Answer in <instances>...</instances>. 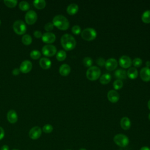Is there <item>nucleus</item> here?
Here are the masks:
<instances>
[{
    "mask_svg": "<svg viewBox=\"0 0 150 150\" xmlns=\"http://www.w3.org/2000/svg\"><path fill=\"white\" fill-rule=\"evenodd\" d=\"M70 72V67L67 64H63L59 68V73L62 76H67Z\"/></svg>",
    "mask_w": 150,
    "mask_h": 150,
    "instance_id": "nucleus-19",
    "label": "nucleus"
},
{
    "mask_svg": "<svg viewBox=\"0 0 150 150\" xmlns=\"http://www.w3.org/2000/svg\"><path fill=\"white\" fill-rule=\"evenodd\" d=\"M30 56L31 58L33 59H38L40 57L41 53L38 50H33L31 51L30 53Z\"/></svg>",
    "mask_w": 150,
    "mask_h": 150,
    "instance_id": "nucleus-30",
    "label": "nucleus"
},
{
    "mask_svg": "<svg viewBox=\"0 0 150 150\" xmlns=\"http://www.w3.org/2000/svg\"><path fill=\"white\" fill-rule=\"evenodd\" d=\"M7 119L10 123H15L18 121V115L16 111L13 110H10L7 113Z\"/></svg>",
    "mask_w": 150,
    "mask_h": 150,
    "instance_id": "nucleus-16",
    "label": "nucleus"
},
{
    "mask_svg": "<svg viewBox=\"0 0 150 150\" xmlns=\"http://www.w3.org/2000/svg\"><path fill=\"white\" fill-rule=\"evenodd\" d=\"M66 150H71V149H66Z\"/></svg>",
    "mask_w": 150,
    "mask_h": 150,
    "instance_id": "nucleus-49",
    "label": "nucleus"
},
{
    "mask_svg": "<svg viewBox=\"0 0 150 150\" xmlns=\"http://www.w3.org/2000/svg\"><path fill=\"white\" fill-rule=\"evenodd\" d=\"M42 134V129L38 127L35 126L32 128L29 132V136L32 139H38Z\"/></svg>",
    "mask_w": 150,
    "mask_h": 150,
    "instance_id": "nucleus-9",
    "label": "nucleus"
},
{
    "mask_svg": "<svg viewBox=\"0 0 150 150\" xmlns=\"http://www.w3.org/2000/svg\"><path fill=\"white\" fill-rule=\"evenodd\" d=\"M33 35H34V36L36 37V38H40V37H42V32L40 31V30H35V32H34V33H33Z\"/></svg>",
    "mask_w": 150,
    "mask_h": 150,
    "instance_id": "nucleus-38",
    "label": "nucleus"
},
{
    "mask_svg": "<svg viewBox=\"0 0 150 150\" xmlns=\"http://www.w3.org/2000/svg\"><path fill=\"white\" fill-rule=\"evenodd\" d=\"M71 31L73 33L76 35H78L81 33V28L79 25H74L71 28Z\"/></svg>",
    "mask_w": 150,
    "mask_h": 150,
    "instance_id": "nucleus-35",
    "label": "nucleus"
},
{
    "mask_svg": "<svg viewBox=\"0 0 150 150\" xmlns=\"http://www.w3.org/2000/svg\"><path fill=\"white\" fill-rule=\"evenodd\" d=\"M32 68V64L30 60H25L23 61L19 67V70L21 71L24 73L29 72Z\"/></svg>",
    "mask_w": 150,
    "mask_h": 150,
    "instance_id": "nucleus-11",
    "label": "nucleus"
},
{
    "mask_svg": "<svg viewBox=\"0 0 150 150\" xmlns=\"http://www.w3.org/2000/svg\"><path fill=\"white\" fill-rule=\"evenodd\" d=\"M13 29L16 33L22 35L26 30V26L22 20H16L13 23Z\"/></svg>",
    "mask_w": 150,
    "mask_h": 150,
    "instance_id": "nucleus-6",
    "label": "nucleus"
},
{
    "mask_svg": "<svg viewBox=\"0 0 150 150\" xmlns=\"http://www.w3.org/2000/svg\"><path fill=\"white\" fill-rule=\"evenodd\" d=\"M111 76L109 73H104L100 78V81L103 84H107L111 81Z\"/></svg>",
    "mask_w": 150,
    "mask_h": 150,
    "instance_id": "nucleus-23",
    "label": "nucleus"
},
{
    "mask_svg": "<svg viewBox=\"0 0 150 150\" xmlns=\"http://www.w3.org/2000/svg\"><path fill=\"white\" fill-rule=\"evenodd\" d=\"M32 37L28 34L24 35L22 38V43L26 45H30L32 43Z\"/></svg>",
    "mask_w": 150,
    "mask_h": 150,
    "instance_id": "nucleus-26",
    "label": "nucleus"
},
{
    "mask_svg": "<svg viewBox=\"0 0 150 150\" xmlns=\"http://www.w3.org/2000/svg\"><path fill=\"white\" fill-rule=\"evenodd\" d=\"M146 66L147 67H149L150 66V61H146Z\"/></svg>",
    "mask_w": 150,
    "mask_h": 150,
    "instance_id": "nucleus-43",
    "label": "nucleus"
},
{
    "mask_svg": "<svg viewBox=\"0 0 150 150\" xmlns=\"http://www.w3.org/2000/svg\"><path fill=\"white\" fill-rule=\"evenodd\" d=\"M127 72L125 70L123 69H119L117 70L115 73H114V76L119 80H122V79H125L127 78Z\"/></svg>",
    "mask_w": 150,
    "mask_h": 150,
    "instance_id": "nucleus-20",
    "label": "nucleus"
},
{
    "mask_svg": "<svg viewBox=\"0 0 150 150\" xmlns=\"http://www.w3.org/2000/svg\"><path fill=\"white\" fill-rule=\"evenodd\" d=\"M4 135H5V131L4 129L1 127H0V140L3 139V138L4 137Z\"/></svg>",
    "mask_w": 150,
    "mask_h": 150,
    "instance_id": "nucleus-39",
    "label": "nucleus"
},
{
    "mask_svg": "<svg viewBox=\"0 0 150 150\" xmlns=\"http://www.w3.org/2000/svg\"><path fill=\"white\" fill-rule=\"evenodd\" d=\"M142 63V60L139 57H136L132 60V64L135 67H139Z\"/></svg>",
    "mask_w": 150,
    "mask_h": 150,
    "instance_id": "nucleus-34",
    "label": "nucleus"
},
{
    "mask_svg": "<svg viewBox=\"0 0 150 150\" xmlns=\"http://www.w3.org/2000/svg\"><path fill=\"white\" fill-rule=\"evenodd\" d=\"M128 77L131 79H134L138 76V70L135 67H130L127 73Z\"/></svg>",
    "mask_w": 150,
    "mask_h": 150,
    "instance_id": "nucleus-22",
    "label": "nucleus"
},
{
    "mask_svg": "<svg viewBox=\"0 0 150 150\" xmlns=\"http://www.w3.org/2000/svg\"><path fill=\"white\" fill-rule=\"evenodd\" d=\"M51 61L47 57H42L39 60V64L40 67L44 69H47L51 66Z\"/></svg>",
    "mask_w": 150,
    "mask_h": 150,
    "instance_id": "nucleus-18",
    "label": "nucleus"
},
{
    "mask_svg": "<svg viewBox=\"0 0 150 150\" xmlns=\"http://www.w3.org/2000/svg\"><path fill=\"white\" fill-rule=\"evenodd\" d=\"M19 7L22 11H27L30 8L29 4L25 1H22L19 4Z\"/></svg>",
    "mask_w": 150,
    "mask_h": 150,
    "instance_id": "nucleus-28",
    "label": "nucleus"
},
{
    "mask_svg": "<svg viewBox=\"0 0 150 150\" xmlns=\"http://www.w3.org/2000/svg\"><path fill=\"white\" fill-rule=\"evenodd\" d=\"M122 86H123V82L121 80L117 79L113 83V87L116 90H119L121 88Z\"/></svg>",
    "mask_w": 150,
    "mask_h": 150,
    "instance_id": "nucleus-31",
    "label": "nucleus"
},
{
    "mask_svg": "<svg viewBox=\"0 0 150 150\" xmlns=\"http://www.w3.org/2000/svg\"><path fill=\"white\" fill-rule=\"evenodd\" d=\"M4 2L7 6L13 8L16 6L18 1L16 0H4Z\"/></svg>",
    "mask_w": 150,
    "mask_h": 150,
    "instance_id": "nucleus-32",
    "label": "nucleus"
},
{
    "mask_svg": "<svg viewBox=\"0 0 150 150\" xmlns=\"http://www.w3.org/2000/svg\"><path fill=\"white\" fill-rule=\"evenodd\" d=\"M114 142L120 147H125L129 144V139L124 134H118L114 137Z\"/></svg>",
    "mask_w": 150,
    "mask_h": 150,
    "instance_id": "nucleus-4",
    "label": "nucleus"
},
{
    "mask_svg": "<svg viewBox=\"0 0 150 150\" xmlns=\"http://www.w3.org/2000/svg\"><path fill=\"white\" fill-rule=\"evenodd\" d=\"M81 36L84 40L90 41L94 39L97 36V32L92 28H87L82 30Z\"/></svg>",
    "mask_w": 150,
    "mask_h": 150,
    "instance_id": "nucleus-5",
    "label": "nucleus"
},
{
    "mask_svg": "<svg viewBox=\"0 0 150 150\" xmlns=\"http://www.w3.org/2000/svg\"><path fill=\"white\" fill-rule=\"evenodd\" d=\"M119 64L123 68H128L131 66L132 60L129 56L123 55L119 59Z\"/></svg>",
    "mask_w": 150,
    "mask_h": 150,
    "instance_id": "nucleus-10",
    "label": "nucleus"
},
{
    "mask_svg": "<svg viewBox=\"0 0 150 150\" xmlns=\"http://www.w3.org/2000/svg\"><path fill=\"white\" fill-rule=\"evenodd\" d=\"M0 150H9V147L7 145H4L1 146Z\"/></svg>",
    "mask_w": 150,
    "mask_h": 150,
    "instance_id": "nucleus-41",
    "label": "nucleus"
},
{
    "mask_svg": "<svg viewBox=\"0 0 150 150\" xmlns=\"http://www.w3.org/2000/svg\"><path fill=\"white\" fill-rule=\"evenodd\" d=\"M120 125L123 129L128 130L130 128L131 125V121L127 117H124L120 121Z\"/></svg>",
    "mask_w": 150,
    "mask_h": 150,
    "instance_id": "nucleus-17",
    "label": "nucleus"
},
{
    "mask_svg": "<svg viewBox=\"0 0 150 150\" xmlns=\"http://www.w3.org/2000/svg\"><path fill=\"white\" fill-rule=\"evenodd\" d=\"M42 53L46 56H52L56 54L57 49L56 47L53 45H46L42 49Z\"/></svg>",
    "mask_w": 150,
    "mask_h": 150,
    "instance_id": "nucleus-7",
    "label": "nucleus"
},
{
    "mask_svg": "<svg viewBox=\"0 0 150 150\" xmlns=\"http://www.w3.org/2000/svg\"><path fill=\"white\" fill-rule=\"evenodd\" d=\"M79 9L78 5L75 3L70 4L67 7V12L70 15H74Z\"/></svg>",
    "mask_w": 150,
    "mask_h": 150,
    "instance_id": "nucleus-21",
    "label": "nucleus"
},
{
    "mask_svg": "<svg viewBox=\"0 0 150 150\" xmlns=\"http://www.w3.org/2000/svg\"><path fill=\"white\" fill-rule=\"evenodd\" d=\"M140 150H150V148L148 147V146H142Z\"/></svg>",
    "mask_w": 150,
    "mask_h": 150,
    "instance_id": "nucleus-42",
    "label": "nucleus"
},
{
    "mask_svg": "<svg viewBox=\"0 0 150 150\" xmlns=\"http://www.w3.org/2000/svg\"><path fill=\"white\" fill-rule=\"evenodd\" d=\"M101 74V70L97 66H91L86 71V77L90 80H96L99 78Z\"/></svg>",
    "mask_w": 150,
    "mask_h": 150,
    "instance_id": "nucleus-3",
    "label": "nucleus"
},
{
    "mask_svg": "<svg viewBox=\"0 0 150 150\" xmlns=\"http://www.w3.org/2000/svg\"><path fill=\"white\" fill-rule=\"evenodd\" d=\"M148 118H149V120H150V113L149 114V115H148Z\"/></svg>",
    "mask_w": 150,
    "mask_h": 150,
    "instance_id": "nucleus-46",
    "label": "nucleus"
},
{
    "mask_svg": "<svg viewBox=\"0 0 150 150\" xmlns=\"http://www.w3.org/2000/svg\"><path fill=\"white\" fill-rule=\"evenodd\" d=\"M37 14L35 11L33 10H29L25 15L26 22L29 25L33 24L37 20Z\"/></svg>",
    "mask_w": 150,
    "mask_h": 150,
    "instance_id": "nucleus-8",
    "label": "nucleus"
},
{
    "mask_svg": "<svg viewBox=\"0 0 150 150\" xmlns=\"http://www.w3.org/2000/svg\"><path fill=\"white\" fill-rule=\"evenodd\" d=\"M53 24L52 22H48L45 25V29L47 31L52 30L53 29Z\"/></svg>",
    "mask_w": 150,
    "mask_h": 150,
    "instance_id": "nucleus-37",
    "label": "nucleus"
},
{
    "mask_svg": "<svg viewBox=\"0 0 150 150\" xmlns=\"http://www.w3.org/2000/svg\"><path fill=\"white\" fill-rule=\"evenodd\" d=\"M140 76L142 80L145 81H150V69L147 67H144L140 70Z\"/></svg>",
    "mask_w": 150,
    "mask_h": 150,
    "instance_id": "nucleus-14",
    "label": "nucleus"
},
{
    "mask_svg": "<svg viewBox=\"0 0 150 150\" xmlns=\"http://www.w3.org/2000/svg\"><path fill=\"white\" fill-rule=\"evenodd\" d=\"M66 57V53L63 50H59L56 54V59L59 61H63Z\"/></svg>",
    "mask_w": 150,
    "mask_h": 150,
    "instance_id": "nucleus-27",
    "label": "nucleus"
},
{
    "mask_svg": "<svg viewBox=\"0 0 150 150\" xmlns=\"http://www.w3.org/2000/svg\"><path fill=\"white\" fill-rule=\"evenodd\" d=\"M53 126L50 124H45L43 127V128H42V130L43 131L45 132V133H46V134H49L50 132H52L53 131Z\"/></svg>",
    "mask_w": 150,
    "mask_h": 150,
    "instance_id": "nucleus-33",
    "label": "nucleus"
},
{
    "mask_svg": "<svg viewBox=\"0 0 150 150\" xmlns=\"http://www.w3.org/2000/svg\"><path fill=\"white\" fill-rule=\"evenodd\" d=\"M42 40L46 43H52L56 39V36L53 33L47 32L44 33L42 36Z\"/></svg>",
    "mask_w": 150,
    "mask_h": 150,
    "instance_id": "nucleus-12",
    "label": "nucleus"
},
{
    "mask_svg": "<svg viewBox=\"0 0 150 150\" xmlns=\"http://www.w3.org/2000/svg\"><path fill=\"white\" fill-rule=\"evenodd\" d=\"M53 24L58 29L61 30H66L69 27V22L63 15H56L53 19Z\"/></svg>",
    "mask_w": 150,
    "mask_h": 150,
    "instance_id": "nucleus-2",
    "label": "nucleus"
},
{
    "mask_svg": "<svg viewBox=\"0 0 150 150\" xmlns=\"http://www.w3.org/2000/svg\"><path fill=\"white\" fill-rule=\"evenodd\" d=\"M96 63L97 64L100 66H103L105 65V60H104V58L103 57H99L96 60Z\"/></svg>",
    "mask_w": 150,
    "mask_h": 150,
    "instance_id": "nucleus-36",
    "label": "nucleus"
},
{
    "mask_svg": "<svg viewBox=\"0 0 150 150\" xmlns=\"http://www.w3.org/2000/svg\"><path fill=\"white\" fill-rule=\"evenodd\" d=\"M20 71H20L19 69L15 68V69H13V70H12V74H13V75H15V76H16V75H18V74H19Z\"/></svg>",
    "mask_w": 150,
    "mask_h": 150,
    "instance_id": "nucleus-40",
    "label": "nucleus"
},
{
    "mask_svg": "<svg viewBox=\"0 0 150 150\" xmlns=\"http://www.w3.org/2000/svg\"><path fill=\"white\" fill-rule=\"evenodd\" d=\"M61 44L63 47L66 50H70L74 49L76 45V41L74 38L70 34H64L60 39Z\"/></svg>",
    "mask_w": 150,
    "mask_h": 150,
    "instance_id": "nucleus-1",
    "label": "nucleus"
},
{
    "mask_svg": "<svg viewBox=\"0 0 150 150\" xmlns=\"http://www.w3.org/2000/svg\"><path fill=\"white\" fill-rule=\"evenodd\" d=\"M0 25H1V20H0Z\"/></svg>",
    "mask_w": 150,
    "mask_h": 150,
    "instance_id": "nucleus-48",
    "label": "nucleus"
},
{
    "mask_svg": "<svg viewBox=\"0 0 150 150\" xmlns=\"http://www.w3.org/2000/svg\"><path fill=\"white\" fill-rule=\"evenodd\" d=\"M141 19H142V21L145 23H150V10L145 11L142 13Z\"/></svg>",
    "mask_w": 150,
    "mask_h": 150,
    "instance_id": "nucleus-25",
    "label": "nucleus"
},
{
    "mask_svg": "<svg viewBox=\"0 0 150 150\" xmlns=\"http://www.w3.org/2000/svg\"><path fill=\"white\" fill-rule=\"evenodd\" d=\"M83 63L86 67H91L93 64V59L90 57H85L83 60Z\"/></svg>",
    "mask_w": 150,
    "mask_h": 150,
    "instance_id": "nucleus-29",
    "label": "nucleus"
},
{
    "mask_svg": "<svg viewBox=\"0 0 150 150\" xmlns=\"http://www.w3.org/2000/svg\"><path fill=\"white\" fill-rule=\"evenodd\" d=\"M33 4L36 8L39 9H43L46 6V1L45 0H35Z\"/></svg>",
    "mask_w": 150,
    "mask_h": 150,
    "instance_id": "nucleus-24",
    "label": "nucleus"
},
{
    "mask_svg": "<svg viewBox=\"0 0 150 150\" xmlns=\"http://www.w3.org/2000/svg\"><path fill=\"white\" fill-rule=\"evenodd\" d=\"M12 150H19V149H12Z\"/></svg>",
    "mask_w": 150,
    "mask_h": 150,
    "instance_id": "nucleus-47",
    "label": "nucleus"
},
{
    "mask_svg": "<svg viewBox=\"0 0 150 150\" xmlns=\"http://www.w3.org/2000/svg\"><path fill=\"white\" fill-rule=\"evenodd\" d=\"M107 97L108 100L111 103H116L120 98V95L115 90H111L108 92Z\"/></svg>",
    "mask_w": 150,
    "mask_h": 150,
    "instance_id": "nucleus-15",
    "label": "nucleus"
},
{
    "mask_svg": "<svg viewBox=\"0 0 150 150\" xmlns=\"http://www.w3.org/2000/svg\"><path fill=\"white\" fill-rule=\"evenodd\" d=\"M148 108L150 110V100L148 101Z\"/></svg>",
    "mask_w": 150,
    "mask_h": 150,
    "instance_id": "nucleus-44",
    "label": "nucleus"
},
{
    "mask_svg": "<svg viewBox=\"0 0 150 150\" xmlns=\"http://www.w3.org/2000/svg\"><path fill=\"white\" fill-rule=\"evenodd\" d=\"M118 65L117 61L114 58H110L105 62V67L108 70H114Z\"/></svg>",
    "mask_w": 150,
    "mask_h": 150,
    "instance_id": "nucleus-13",
    "label": "nucleus"
},
{
    "mask_svg": "<svg viewBox=\"0 0 150 150\" xmlns=\"http://www.w3.org/2000/svg\"><path fill=\"white\" fill-rule=\"evenodd\" d=\"M79 150H87V149H85V148H81V149H80Z\"/></svg>",
    "mask_w": 150,
    "mask_h": 150,
    "instance_id": "nucleus-45",
    "label": "nucleus"
}]
</instances>
